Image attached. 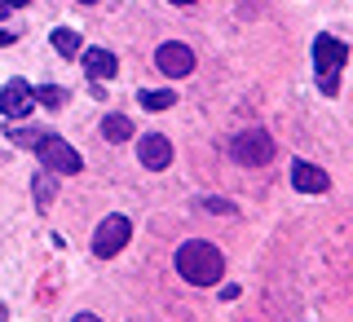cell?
Listing matches in <instances>:
<instances>
[{"label": "cell", "mask_w": 353, "mask_h": 322, "mask_svg": "<svg viewBox=\"0 0 353 322\" xmlns=\"http://www.w3.org/2000/svg\"><path fill=\"white\" fill-rule=\"evenodd\" d=\"M292 185H296L301 194H327V190H331V177L318 168V163L296 159V163H292Z\"/></svg>", "instance_id": "obj_9"}, {"label": "cell", "mask_w": 353, "mask_h": 322, "mask_svg": "<svg viewBox=\"0 0 353 322\" xmlns=\"http://www.w3.org/2000/svg\"><path fill=\"white\" fill-rule=\"evenodd\" d=\"M18 36H14V31H5V27H0V49H9V44H14Z\"/></svg>", "instance_id": "obj_18"}, {"label": "cell", "mask_w": 353, "mask_h": 322, "mask_svg": "<svg viewBox=\"0 0 353 322\" xmlns=\"http://www.w3.org/2000/svg\"><path fill=\"white\" fill-rule=\"evenodd\" d=\"M230 154L243 163V168H261V163H270L279 146H274V137L265 128H243L234 141H230Z\"/></svg>", "instance_id": "obj_3"}, {"label": "cell", "mask_w": 353, "mask_h": 322, "mask_svg": "<svg viewBox=\"0 0 353 322\" xmlns=\"http://www.w3.org/2000/svg\"><path fill=\"white\" fill-rule=\"evenodd\" d=\"M128 239H132V221L128 217H106L102 225H97V234H93V252L102 261H110V256H119V252L128 248Z\"/></svg>", "instance_id": "obj_4"}, {"label": "cell", "mask_w": 353, "mask_h": 322, "mask_svg": "<svg viewBox=\"0 0 353 322\" xmlns=\"http://www.w3.org/2000/svg\"><path fill=\"white\" fill-rule=\"evenodd\" d=\"M137 154H141V163H146L150 172H163L172 163V141L163 137V132H146V137L137 141Z\"/></svg>", "instance_id": "obj_8"}, {"label": "cell", "mask_w": 353, "mask_h": 322, "mask_svg": "<svg viewBox=\"0 0 353 322\" xmlns=\"http://www.w3.org/2000/svg\"><path fill=\"white\" fill-rule=\"evenodd\" d=\"M71 322H102V318H97V314H75Z\"/></svg>", "instance_id": "obj_19"}, {"label": "cell", "mask_w": 353, "mask_h": 322, "mask_svg": "<svg viewBox=\"0 0 353 322\" xmlns=\"http://www.w3.org/2000/svg\"><path fill=\"white\" fill-rule=\"evenodd\" d=\"M137 102H141V110H168V106H176V93H168V88H141Z\"/></svg>", "instance_id": "obj_12"}, {"label": "cell", "mask_w": 353, "mask_h": 322, "mask_svg": "<svg viewBox=\"0 0 353 322\" xmlns=\"http://www.w3.org/2000/svg\"><path fill=\"white\" fill-rule=\"evenodd\" d=\"M172 5H194V0H172Z\"/></svg>", "instance_id": "obj_21"}, {"label": "cell", "mask_w": 353, "mask_h": 322, "mask_svg": "<svg viewBox=\"0 0 353 322\" xmlns=\"http://www.w3.org/2000/svg\"><path fill=\"white\" fill-rule=\"evenodd\" d=\"M102 137L106 141H128L132 137V119L128 115H106L102 119Z\"/></svg>", "instance_id": "obj_13"}, {"label": "cell", "mask_w": 353, "mask_h": 322, "mask_svg": "<svg viewBox=\"0 0 353 322\" xmlns=\"http://www.w3.org/2000/svg\"><path fill=\"white\" fill-rule=\"evenodd\" d=\"M0 318H5V305H0Z\"/></svg>", "instance_id": "obj_24"}, {"label": "cell", "mask_w": 353, "mask_h": 322, "mask_svg": "<svg viewBox=\"0 0 353 322\" xmlns=\"http://www.w3.org/2000/svg\"><path fill=\"white\" fill-rule=\"evenodd\" d=\"M154 66H159L168 80H185V75L194 71V53L185 49V44H159V49H154Z\"/></svg>", "instance_id": "obj_7"}, {"label": "cell", "mask_w": 353, "mask_h": 322, "mask_svg": "<svg viewBox=\"0 0 353 322\" xmlns=\"http://www.w3.org/2000/svg\"><path fill=\"white\" fill-rule=\"evenodd\" d=\"M49 199H53V172H49V177H40V181H36V203L44 208Z\"/></svg>", "instance_id": "obj_17"}, {"label": "cell", "mask_w": 353, "mask_h": 322, "mask_svg": "<svg viewBox=\"0 0 353 322\" xmlns=\"http://www.w3.org/2000/svg\"><path fill=\"white\" fill-rule=\"evenodd\" d=\"M36 154L44 159V168H49V172H62V177H75V172L84 168L80 150H71V146H66V141L58 137V132H49V141H44Z\"/></svg>", "instance_id": "obj_5"}, {"label": "cell", "mask_w": 353, "mask_h": 322, "mask_svg": "<svg viewBox=\"0 0 353 322\" xmlns=\"http://www.w3.org/2000/svg\"><path fill=\"white\" fill-rule=\"evenodd\" d=\"M199 212H216V217H230V212H234V203H230V199H199Z\"/></svg>", "instance_id": "obj_16"}, {"label": "cell", "mask_w": 353, "mask_h": 322, "mask_svg": "<svg viewBox=\"0 0 353 322\" xmlns=\"http://www.w3.org/2000/svg\"><path fill=\"white\" fill-rule=\"evenodd\" d=\"M31 106H36V88H31L27 80H9L5 88H0V115H9V119H22V115H31Z\"/></svg>", "instance_id": "obj_6"}, {"label": "cell", "mask_w": 353, "mask_h": 322, "mask_svg": "<svg viewBox=\"0 0 353 322\" xmlns=\"http://www.w3.org/2000/svg\"><path fill=\"white\" fill-rule=\"evenodd\" d=\"M176 274L190 287H216L221 274H225V256L208 239H190L176 248Z\"/></svg>", "instance_id": "obj_1"}, {"label": "cell", "mask_w": 353, "mask_h": 322, "mask_svg": "<svg viewBox=\"0 0 353 322\" xmlns=\"http://www.w3.org/2000/svg\"><path fill=\"white\" fill-rule=\"evenodd\" d=\"M5 5H9V9H22V5H27V0H5Z\"/></svg>", "instance_id": "obj_20"}, {"label": "cell", "mask_w": 353, "mask_h": 322, "mask_svg": "<svg viewBox=\"0 0 353 322\" xmlns=\"http://www.w3.org/2000/svg\"><path fill=\"white\" fill-rule=\"evenodd\" d=\"M349 62V44H340L336 36H318L314 40V75H318V88L327 97L340 93V71Z\"/></svg>", "instance_id": "obj_2"}, {"label": "cell", "mask_w": 353, "mask_h": 322, "mask_svg": "<svg viewBox=\"0 0 353 322\" xmlns=\"http://www.w3.org/2000/svg\"><path fill=\"white\" fill-rule=\"evenodd\" d=\"M84 71L93 75V80H110V75L119 71V58L110 49H84Z\"/></svg>", "instance_id": "obj_10"}, {"label": "cell", "mask_w": 353, "mask_h": 322, "mask_svg": "<svg viewBox=\"0 0 353 322\" xmlns=\"http://www.w3.org/2000/svg\"><path fill=\"white\" fill-rule=\"evenodd\" d=\"M9 141L22 146V150H40L44 141H49V128H14V132H9Z\"/></svg>", "instance_id": "obj_14"}, {"label": "cell", "mask_w": 353, "mask_h": 322, "mask_svg": "<svg viewBox=\"0 0 353 322\" xmlns=\"http://www.w3.org/2000/svg\"><path fill=\"white\" fill-rule=\"evenodd\" d=\"M49 40H53V49H58L62 58H75V53H84V40H80V31H75V27H58Z\"/></svg>", "instance_id": "obj_11"}, {"label": "cell", "mask_w": 353, "mask_h": 322, "mask_svg": "<svg viewBox=\"0 0 353 322\" xmlns=\"http://www.w3.org/2000/svg\"><path fill=\"white\" fill-rule=\"evenodd\" d=\"M5 9H9V5H5V0H0V18H5Z\"/></svg>", "instance_id": "obj_22"}, {"label": "cell", "mask_w": 353, "mask_h": 322, "mask_svg": "<svg viewBox=\"0 0 353 322\" xmlns=\"http://www.w3.org/2000/svg\"><path fill=\"white\" fill-rule=\"evenodd\" d=\"M36 102H44V106H66V88H36Z\"/></svg>", "instance_id": "obj_15"}, {"label": "cell", "mask_w": 353, "mask_h": 322, "mask_svg": "<svg viewBox=\"0 0 353 322\" xmlns=\"http://www.w3.org/2000/svg\"><path fill=\"white\" fill-rule=\"evenodd\" d=\"M80 5H97V0H80Z\"/></svg>", "instance_id": "obj_23"}]
</instances>
